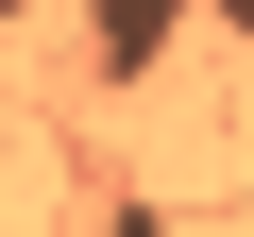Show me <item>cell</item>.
<instances>
[{"instance_id":"1","label":"cell","mask_w":254,"mask_h":237,"mask_svg":"<svg viewBox=\"0 0 254 237\" xmlns=\"http://www.w3.org/2000/svg\"><path fill=\"white\" fill-rule=\"evenodd\" d=\"M187 17H203V0H85V51H102V68H119V85H153V68H170V34H187Z\"/></svg>"},{"instance_id":"2","label":"cell","mask_w":254,"mask_h":237,"mask_svg":"<svg viewBox=\"0 0 254 237\" xmlns=\"http://www.w3.org/2000/svg\"><path fill=\"white\" fill-rule=\"evenodd\" d=\"M203 17H220V34H237V51H254V0H203Z\"/></svg>"},{"instance_id":"3","label":"cell","mask_w":254,"mask_h":237,"mask_svg":"<svg viewBox=\"0 0 254 237\" xmlns=\"http://www.w3.org/2000/svg\"><path fill=\"white\" fill-rule=\"evenodd\" d=\"M17 17H34V0H0V34H17Z\"/></svg>"}]
</instances>
